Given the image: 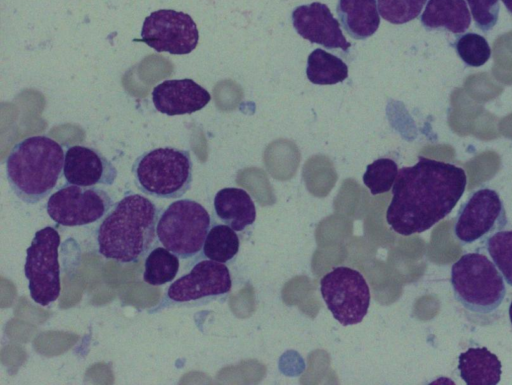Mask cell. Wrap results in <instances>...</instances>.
<instances>
[{"label":"cell","instance_id":"obj_1","mask_svg":"<svg viewBox=\"0 0 512 385\" xmlns=\"http://www.w3.org/2000/svg\"><path fill=\"white\" fill-rule=\"evenodd\" d=\"M466 184L464 169L420 156L398 171L386 221L400 235L422 233L453 210Z\"/></svg>","mask_w":512,"mask_h":385},{"label":"cell","instance_id":"obj_2","mask_svg":"<svg viewBox=\"0 0 512 385\" xmlns=\"http://www.w3.org/2000/svg\"><path fill=\"white\" fill-rule=\"evenodd\" d=\"M159 217V208L147 197L124 196L98 227L99 253L123 264L138 262L155 244Z\"/></svg>","mask_w":512,"mask_h":385},{"label":"cell","instance_id":"obj_3","mask_svg":"<svg viewBox=\"0 0 512 385\" xmlns=\"http://www.w3.org/2000/svg\"><path fill=\"white\" fill-rule=\"evenodd\" d=\"M64 150L45 135L24 138L6 159V175L14 194L23 202L36 204L57 185L63 172Z\"/></svg>","mask_w":512,"mask_h":385},{"label":"cell","instance_id":"obj_4","mask_svg":"<svg viewBox=\"0 0 512 385\" xmlns=\"http://www.w3.org/2000/svg\"><path fill=\"white\" fill-rule=\"evenodd\" d=\"M131 171L137 188L144 194L177 199L191 187L193 163L188 150L161 147L137 157Z\"/></svg>","mask_w":512,"mask_h":385},{"label":"cell","instance_id":"obj_5","mask_svg":"<svg viewBox=\"0 0 512 385\" xmlns=\"http://www.w3.org/2000/svg\"><path fill=\"white\" fill-rule=\"evenodd\" d=\"M451 285L455 299L476 313L495 311L506 294L502 274L480 253H466L452 265Z\"/></svg>","mask_w":512,"mask_h":385},{"label":"cell","instance_id":"obj_6","mask_svg":"<svg viewBox=\"0 0 512 385\" xmlns=\"http://www.w3.org/2000/svg\"><path fill=\"white\" fill-rule=\"evenodd\" d=\"M210 226V215L200 203L191 199L176 200L160 215L157 238L179 258L189 259L203 249Z\"/></svg>","mask_w":512,"mask_h":385},{"label":"cell","instance_id":"obj_7","mask_svg":"<svg viewBox=\"0 0 512 385\" xmlns=\"http://www.w3.org/2000/svg\"><path fill=\"white\" fill-rule=\"evenodd\" d=\"M59 245L58 231L47 226L35 233L26 250L24 274L31 298L41 306L49 305L60 295Z\"/></svg>","mask_w":512,"mask_h":385},{"label":"cell","instance_id":"obj_8","mask_svg":"<svg viewBox=\"0 0 512 385\" xmlns=\"http://www.w3.org/2000/svg\"><path fill=\"white\" fill-rule=\"evenodd\" d=\"M320 290L333 317L343 326L358 324L367 314L370 290L359 271L336 267L322 277Z\"/></svg>","mask_w":512,"mask_h":385},{"label":"cell","instance_id":"obj_9","mask_svg":"<svg viewBox=\"0 0 512 385\" xmlns=\"http://www.w3.org/2000/svg\"><path fill=\"white\" fill-rule=\"evenodd\" d=\"M112 205V198L101 188L67 183L51 194L46 211L57 224L76 227L98 221Z\"/></svg>","mask_w":512,"mask_h":385},{"label":"cell","instance_id":"obj_10","mask_svg":"<svg viewBox=\"0 0 512 385\" xmlns=\"http://www.w3.org/2000/svg\"><path fill=\"white\" fill-rule=\"evenodd\" d=\"M231 287L230 272L224 263L202 260L169 286L162 306L201 305L226 295Z\"/></svg>","mask_w":512,"mask_h":385},{"label":"cell","instance_id":"obj_11","mask_svg":"<svg viewBox=\"0 0 512 385\" xmlns=\"http://www.w3.org/2000/svg\"><path fill=\"white\" fill-rule=\"evenodd\" d=\"M507 224L504 205L495 190L482 188L473 192L457 213L454 234L470 244L487 240Z\"/></svg>","mask_w":512,"mask_h":385},{"label":"cell","instance_id":"obj_12","mask_svg":"<svg viewBox=\"0 0 512 385\" xmlns=\"http://www.w3.org/2000/svg\"><path fill=\"white\" fill-rule=\"evenodd\" d=\"M198 40L199 32L192 17L173 9L152 12L141 29V41L157 52L189 54L196 48Z\"/></svg>","mask_w":512,"mask_h":385},{"label":"cell","instance_id":"obj_13","mask_svg":"<svg viewBox=\"0 0 512 385\" xmlns=\"http://www.w3.org/2000/svg\"><path fill=\"white\" fill-rule=\"evenodd\" d=\"M291 18L296 32L311 43L343 51H348L351 47L340 28L339 21L323 3L300 5L293 10Z\"/></svg>","mask_w":512,"mask_h":385},{"label":"cell","instance_id":"obj_14","mask_svg":"<svg viewBox=\"0 0 512 385\" xmlns=\"http://www.w3.org/2000/svg\"><path fill=\"white\" fill-rule=\"evenodd\" d=\"M117 174L112 162L93 147L73 145L65 152L63 176L69 184L110 186L115 182Z\"/></svg>","mask_w":512,"mask_h":385},{"label":"cell","instance_id":"obj_15","mask_svg":"<svg viewBox=\"0 0 512 385\" xmlns=\"http://www.w3.org/2000/svg\"><path fill=\"white\" fill-rule=\"evenodd\" d=\"M151 95L156 110L169 116L192 114L211 100L209 92L189 78L165 80Z\"/></svg>","mask_w":512,"mask_h":385},{"label":"cell","instance_id":"obj_16","mask_svg":"<svg viewBox=\"0 0 512 385\" xmlns=\"http://www.w3.org/2000/svg\"><path fill=\"white\" fill-rule=\"evenodd\" d=\"M216 216L235 231H242L256 219V208L250 195L241 188L219 190L214 197Z\"/></svg>","mask_w":512,"mask_h":385},{"label":"cell","instance_id":"obj_17","mask_svg":"<svg viewBox=\"0 0 512 385\" xmlns=\"http://www.w3.org/2000/svg\"><path fill=\"white\" fill-rule=\"evenodd\" d=\"M420 20L426 30L461 34L469 28L471 15L465 0H428Z\"/></svg>","mask_w":512,"mask_h":385},{"label":"cell","instance_id":"obj_18","mask_svg":"<svg viewBox=\"0 0 512 385\" xmlns=\"http://www.w3.org/2000/svg\"><path fill=\"white\" fill-rule=\"evenodd\" d=\"M336 11L341 25L353 39L372 36L380 25L376 0H339Z\"/></svg>","mask_w":512,"mask_h":385},{"label":"cell","instance_id":"obj_19","mask_svg":"<svg viewBox=\"0 0 512 385\" xmlns=\"http://www.w3.org/2000/svg\"><path fill=\"white\" fill-rule=\"evenodd\" d=\"M502 365L486 347L469 348L458 358L462 380L469 385H495L500 381Z\"/></svg>","mask_w":512,"mask_h":385},{"label":"cell","instance_id":"obj_20","mask_svg":"<svg viewBox=\"0 0 512 385\" xmlns=\"http://www.w3.org/2000/svg\"><path fill=\"white\" fill-rule=\"evenodd\" d=\"M306 75L313 84L333 85L348 77V66L339 57L318 48L307 58Z\"/></svg>","mask_w":512,"mask_h":385},{"label":"cell","instance_id":"obj_21","mask_svg":"<svg viewBox=\"0 0 512 385\" xmlns=\"http://www.w3.org/2000/svg\"><path fill=\"white\" fill-rule=\"evenodd\" d=\"M239 246L236 231L228 225L217 224L210 228L202 251L207 259L227 263L237 255Z\"/></svg>","mask_w":512,"mask_h":385},{"label":"cell","instance_id":"obj_22","mask_svg":"<svg viewBox=\"0 0 512 385\" xmlns=\"http://www.w3.org/2000/svg\"><path fill=\"white\" fill-rule=\"evenodd\" d=\"M178 270L179 257L165 247H156L145 259L143 280L149 285H163L172 281Z\"/></svg>","mask_w":512,"mask_h":385},{"label":"cell","instance_id":"obj_23","mask_svg":"<svg viewBox=\"0 0 512 385\" xmlns=\"http://www.w3.org/2000/svg\"><path fill=\"white\" fill-rule=\"evenodd\" d=\"M398 174L394 160L379 158L369 164L363 175V183L372 195L388 192L393 186Z\"/></svg>","mask_w":512,"mask_h":385},{"label":"cell","instance_id":"obj_24","mask_svg":"<svg viewBox=\"0 0 512 385\" xmlns=\"http://www.w3.org/2000/svg\"><path fill=\"white\" fill-rule=\"evenodd\" d=\"M486 248L505 281L512 286V231L494 233L486 240Z\"/></svg>","mask_w":512,"mask_h":385},{"label":"cell","instance_id":"obj_25","mask_svg":"<svg viewBox=\"0 0 512 385\" xmlns=\"http://www.w3.org/2000/svg\"><path fill=\"white\" fill-rule=\"evenodd\" d=\"M455 49L461 60L472 67L484 65L491 56L487 40L476 33H465L458 37Z\"/></svg>","mask_w":512,"mask_h":385},{"label":"cell","instance_id":"obj_26","mask_svg":"<svg viewBox=\"0 0 512 385\" xmlns=\"http://www.w3.org/2000/svg\"><path fill=\"white\" fill-rule=\"evenodd\" d=\"M427 0H377L381 17L392 24H404L421 13Z\"/></svg>","mask_w":512,"mask_h":385},{"label":"cell","instance_id":"obj_27","mask_svg":"<svg viewBox=\"0 0 512 385\" xmlns=\"http://www.w3.org/2000/svg\"><path fill=\"white\" fill-rule=\"evenodd\" d=\"M475 25L484 32L497 23L500 11L499 0H466Z\"/></svg>","mask_w":512,"mask_h":385},{"label":"cell","instance_id":"obj_28","mask_svg":"<svg viewBox=\"0 0 512 385\" xmlns=\"http://www.w3.org/2000/svg\"><path fill=\"white\" fill-rule=\"evenodd\" d=\"M508 12L512 15V0H501Z\"/></svg>","mask_w":512,"mask_h":385},{"label":"cell","instance_id":"obj_29","mask_svg":"<svg viewBox=\"0 0 512 385\" xmlns=\"http://www.w3.org/2000/svg\"><path fill=\"white\" fill-rule=\"evenodd\" d=\"M509 318H510V321H511V324H512V302L509 306Z\"/></svg>","mask_w":512,"mask_h":385}]
</instances>
